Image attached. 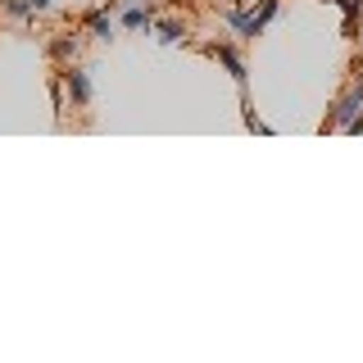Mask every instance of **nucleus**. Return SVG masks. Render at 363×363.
<instances>
[{"label":"nucleus","instance_id":"1","mask_svg":"<svg viewBox=\"0 0 363 363\" xmlns=\"http://www.w3.org/2000/svg\"><path fill=\"white\" fill-rule=\"evenodd\" d=\"M354 118H363V77H359V82H350V91L336 100V109H332V128L350 132V123H354Z\"/></svg>","mask_w":363,"mask_h":363},{"label":"nucleus","instance_id":"2","mask_svg":"<svg viewBox=\"0 0 363 363\" xmlns=\"http://www.w3.org/2000/svg\"><path fill=\"white\" fill-rule=\"evenodd\" d=\"M209 55H213V60H218V64L227 68V73H232V77H236V86H241V91H245V64H241V60H236V50H232V45H209Z\"/></svg>","mask_w":363,"mask_h":363},{"label":"nucleus","instance_id":"3","mask_svg":"<svg viewBox=\"0 0 363 363\" xmlns=\"http://www.w3.org/2000/svg\"><path fill=\"white\" fill-rule=\"evenodd\" d=\"M68 96H73V105H91V77L82 73V68H68Z\"/></svg>","mask_w":363,"mask_h":363},{"label":"nucleus","instance_id":"4","mask_svg":"<svg viewBox=\"0 0 363 363\" xmlns=\"http://www.w3.org/2000/svg\"><path fill=\"white\" fill-rule=\"evenodd\" d=\"M118 23H123V28H132V32H136V28H150V23H155V18H150V5H141V0H132V5H128V9L118 14Z\"/></svg>","mask_w":363,"mask_h":363},{"label":"nucleus","instance_id":"5","mask_svg":"<svg viewBox=\"0 0 363 363\" xmlns=\"http://www.w3.org/2000/svg\"><path fill=\"white\" fill-rule=\"evenodd\" d=\"M86 28H91V37L109 41V37H113V23H109V9H96V14H86Z\"/></svg>","mask_w":363,"mask_h":363},{"label":"nucleus","instance_id":"6","mask_svg":"<svg viewBox=\"0 0 363 363\" xmlns=\"http://www.w3.org/2000/svg\"><path fill=\"white\" fill-rule=\"evenodd\" d=\"M182 37H186V23H182V18H164V23H159V41H164V45H173Z\"/></svg>","mask_w":363,"mask_h":363},{"label":"nucleus","instance_id":"7","mask_svg":"<svg viewBox=\"0 0 363 363\" xmlns=\"http://www.w3.org/2000/svg\"><path fill=\"white\" fill-rule=\"evenodd\" d=\"M272 14H277V0H264V5H259L255 14H250V28H255V37L268 28V18H272Z\"/></svg>","mask_w":363,"mask_h":363},{"label":"nucleus","instance_id":"8","mask_svg":"<svg viewBox=\"0 0 363 363\" xmlns=\"http://www.w3.org/2000/svg\"><path fill=\"white\" fill-rule=\"evenodd\" d=\"M0 5H5V14H9V18H28V14H37V5H32V0H0Z\"/></svg>","mask_w":363,"mask_h":363},{"label":"nucleus","instance_id":"9","mask_svg":"<svg viewBox=\"0 0 363 363\" xmlns=\"http://www.w3.org/2000/svg\"><path fill=\"white\" fill-rule=\"evenodd\" d=\"M50 55H55V60H73V55H77V41H68V37H60V41L50 45Z\"/></svg>","mask_w":363,"mask_h":363},{"label":"nucleus","instance_id":"10","mask_svg":"<svg viewBox=\"0 0 363 363\" xmlns=\"http://www.w3.org/2000/svg\"><path fill=\"white\" fill-rule=\"evenodd\" d=\"M32 5H37V9H50V5H55V0H32Z\"/></svg>","mask_w":363,"mask_h":363}]
</instances>
